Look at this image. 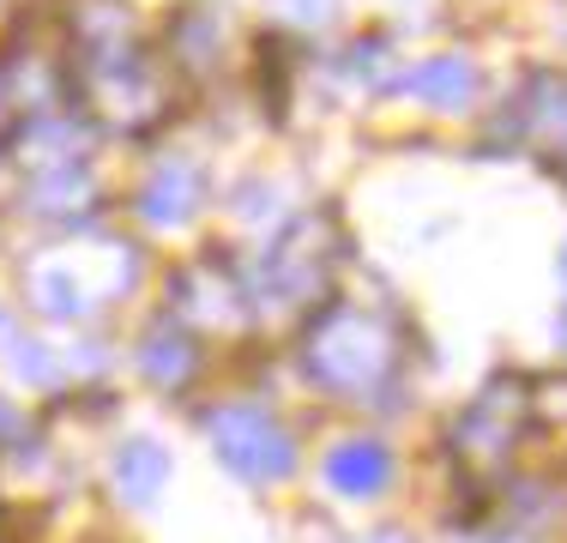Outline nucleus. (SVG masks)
Listing matches in <instances>:
<instances>
[{"label": "nucleus", "instance_id": "obj_1", "mask_svg": "<svg viewBox=\"0 0 567 543\" xmlns=\"http://www.w3.org/2000/svg\"><path fill=\"white\" fill-rule=\"evenodd\" d=\"M79 85H85L91 115L110 121V127L140 133L164 115V85H157V73L145 66V54L127 49V43L79 54Z\"/></svg>", "mask_w": 567, "mask_h": 543}, {"label": "nucleus", "instance_id": "obj_2", "mask_svg": "<svg viewBox=\"0 0 567 543\" xmlns=\"http://www.w3.org/2000/svg\"><path fill=\"white\" fill-rule=\"evenodd\" d=\"M212 447H218L236 471H248V478L284 471V459H290L278 441V429H266L260 417H248V411H224L218 423H212Z\"/></svg>", "mask_w": 567, "mask_h": 543}, {"label": "nucleus", "instance_id": "obj_3", "mask_svg": "<svg viewBox=\"0 0 567 543\" xmlns=\"http://www.w3.org/2000/svg\"><path fill=\"white\" fill-rule=\"evenodd\" d=\"M199 199H206L199 170L187 157H169L152 170V182H145V194H140V212L152 217V224H182V217L199 212Z\"/></svg>", "mask_w": 567, "mask_h": 543}, {"label": "nucleus", "instance_id": "obj_4", "mask_svg": "<svg viewBox=\"0 0 567 543\" xmlns=\"http://www.w3.org/2000/svg\"><path fill=\"white\" fill-rule=\"evenodd\" d=\"M164 478H169V459L157 453L152 441L121 447V459H115V483H121V495H127V501H152Z\"/></svg>", "mask_w": 567, "mask_h": 543}, {"label": "nucleus", "instance_id": "obj_5", "mask_svg": "<svg viewBox=\"0 0 567 543\" xmlns=\"http://www.w3.org/2000/svg\"><path fill=\"white\" fill-rule=\"evenodd\" d=\"M416 85L429 91V103L447 109V103H458V98L471 91V66L458 61V54H447V61H429L423 73H416Z\"/></svg>", "mask_w": 567, "mask_h": 543}, {"label": "nucleus", "instance_id": "obj_6", "mask_svg": "<svg viewBox=\"0 0 567 543\" xmlns=\"http://www.w3.org/2000/svg\"><path fill=\"white\" fill-rule=\"evenodd\" d=\"M175 345V338H169ZM145 369H152L157 380H169V375H187V357L182 350H164V338H152V350H145Z\"/></svg>", "mask_w": 567, "mask_h": 543}, {"label": "nucleus", "instance_id": "obj_7", "mask_svg": "<svg viewBox=\"0 0 567 543\" xmlns=\"http://www.w3.org/2000/svg\"><path fill=\"white\" fill-rule=\"evenodd\" d=\"M0 103H7V91H0Z\"/></svg>", "mask_w": 567, "mask_h": 543}]
</instances>
